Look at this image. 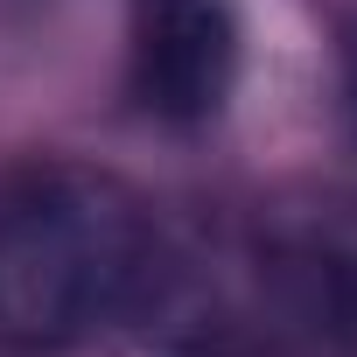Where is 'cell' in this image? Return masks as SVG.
<instances>
[{"label":"cell","mask_w":357,"mask_h":357,"mask_svg":"<svg viewBox=\"0 0 357 357\" xmlns=\"http://www.w3.org/2000/svg\"><path fill=\"white\" fill-rule=\"evenodd\" d=\"M126 77H133V98L168 126L211 119L238 77L231 0H133Z\"/></svg>","instance_id":"cell-2"},{"label":"cell","mask_w":357,"mask_h":357,"mask_svg":"<svg viewBox=\"0 0 357 357\" xmlns=\"http://www.w3.org/2000/svg\"><path fill=\"white\" fill-rule=\"evenodd\" d=\"M147 266V218L112 175L36 161L0 183V336L56 350L105 322Z\"/></svg>","instance_id":"cell-1"}]
</instances>
